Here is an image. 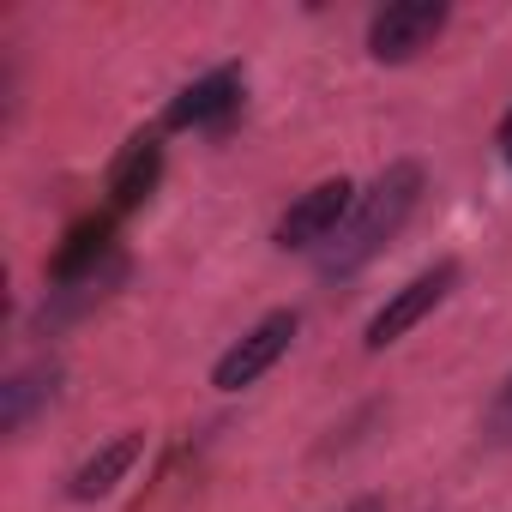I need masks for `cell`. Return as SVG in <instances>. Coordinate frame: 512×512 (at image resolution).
I'll list each match as a JSON object with an SVG mask.
<instances>
[{"label":"cell","mask_w":512,"mask_h":512,"mask_svg":"<svg viewBox=\"0 0 512 512\" xmlns=\"http://www.w3.org/2000/svg\"><path fill=\"white\" fill-rule=\"evenodd\" d=\"M55 392V368H31V374H13L0 386V428H25L31 404H43Z\"/></svg>","instance_id":"8"},{"label":"cell","mask_w":512,"mask_h":512,"mask_svg":"<svg viewBox=\"0 0 512 512\" xmlns=\"http://www.w3.org/2000/svg\"><path fill=\"white\" fill-rule=\"evenodd\" d=\"M350 211H356V187L344 181V175H332V181H320V187H308L284 217H278V229H272V241L284 247V253H308V247H332L338 241V229L350 223Z\"/></svg>","instance_id":"2"},{"label":"cell","mask_w":512,"mask_h":512,"mask_svg":"<svg viewBox=\"0 0 512 512\" xmlns=\"http://www.w3.org/2000/svg\"><path fill=\"white\" fill-rule=\"evenodd\" d=\"M500 404H506V416H512V380H506V398H500Z\"/></svg>","instance_id":"9"},{"label":"cell","mask_w":512,"mask_h":512,"mask_svg":"<svg viewBox=\"0 0 512 512\" xmlns=\"http://www.w3.org/2000/svg\"><path fill=\"white\" fill-rule=\"evenodd\" d=\"M506 151H512V139H506Z\"/></svg>","instance_id":"11"},{"label":"cell","mask_w":512,"mask_h":512,"mask_svg":"<svg viewBox=\"0 0 512 512\" xmlns=\"http://www.w3.org/2000/svg\"><path fill=\"white\" fill-rule=\"evenodd\" d=\"M506 139H512V115H506Z\"/></svg>","instance_id":"10"},{"label":"cell","mask_w":512,"mask_h":512,"mask_svg":"<svg viewBox=\"0 0 512 512\" xmlns=\"http://www.w3.org/2000/svg\"><path fill=\"white\" fill-rule=\"evenodd\" d=\"M145 458V434L133 428V434H121V440H109V446H97L79 470H73V482H67V494L73 500H103V494H115V482L133 470Z\"/></svg>","instance_id":"7"},{"label":"cell","mask_w":512,"mask_h":512,"mask_svg":"<svg viewBox=\"0 0 512 512\" xmlns=\"http://www.w3.org/2000/svg\"><path fill=\"white\" fill-rule=\"evenodd\" d=\"M416 199H422V169L416 163H392L362 199H356V211H350V223L338 229V241L326 247V272L332 278H350L356 266H368L374 260V253L404 229V217L416 211Z\"/></svg>","instance_id":"1"},{"label":"cell","mask_w":512,"mask_h":512,"mask_svg":"<svg viewBox=\"0 0 512 512\" xmlns=\"http://www.w3.org/2000/svg\"><path fill=\"white\" fill-rule=\"evenodd\" d=\"M235 109H241V67H217L169 103V127H223Z\"/></svg>","instance_id":"6"},{"label":"cell","mask_w":512,"mask_h":512,"mask_svg":"<svg viewBox=\"0 0 512 512\" xmlns=\"http://www.w3.org/2000/svg\"><path fill=\"white\" fill-rule=\"evenodd\" d=\"M452 284H458V266H452V260H440V266L416 272V278H410V284H404V290H398V296H392V302L374 314V320H368L362 344H368V350H386V344H398L410 326H422V320H428V314H434V308L452 296Z\"/></svg>","instance_id":"5"},{"label":"cell","mask_w":512,"mask_h":512,"mask_svg":"<svg viewBox=\"0 0 512 512\" xmlns=\"http://www.w3.org/2000/svg\"><path fill=\"white\" fill-rule=\"evenodd\" d=\"M296 332H302V314H266L260 326H253L241 344H229L223 356H217V368H211V386L217 392H247L253 380H266L284 356H290V344H296Z\"/></svg>","instance_id":"4"},{"label":"cell","mask_w":512,"mask_h":512,"mask_svg":"<svg viewBox=\"0 0 512 512\" xmlns=\"http://www.w3.org/2000/svg\"><path fill=\"white\" fill-rule=\"evenodd\" d=\"M446 19H452L446 0H392L368 19V55L380 67H404L446 31Z\"/></svg>","instance_id":"3"}]
</instances>
